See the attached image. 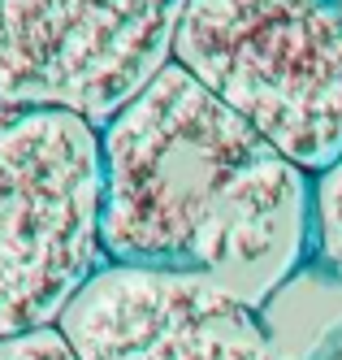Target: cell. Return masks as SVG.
<instances>
[{"mask_svg":"<svg viewBox=\"0 0 342 360\" xmlns=\"http://www.w3.org/2000/svg\"><path fill=\"white\" fill-rule=\"evenodd\" d=\"M109 265L208 278L260 308L312 256V183L173 61L100 126Z\"/></svg>","mask_w":342,"mask_h":360,"instance_id":"1","label":"cell"},{"mask_svg":"<svg viewBox=\"0 0 342 360\" xmlns=\"http://www.w3.org/2000/svg\"><path fill=\"white\" fill-rule=\"evenodd\" d=\"M173 65L303 174L342 157V0H182Z\"/></svg>","mask_w":342,"mask_h":360,"instance_id":"2","label":"cell"},{"mask_svg":"<svg viewBox=\"0 0 342 360\" xmlns=\"http://www.w3.org/2000/svg\"><path fill=\"white\" fill-rule=\"evenodd\" d=\"M91 122L0 100V339L57 326L104 265Z\"/></svg>","mask_w":342,"mask_h":360,"instance_id":"3","label":"cell"},{"mask_svg":"<svg viewBox=\"0 0 342 360\" xmlns=\"http://www.w3.org/2000/svg\"><path fill=\"white\" fill-rule=\"evenodd\" d=\"M182 0H0V100L109 126L173 61Z\"/></svg>","mask_w":342,"mask_h":360,"instance_id":"4","label":"cell"},{"mask_svg":"<svg viewBox=\"0 0 342 360\" xmlns=\"http://www.w3.org/2000/svg\"><path fill=\"white\" fill-rule=\"evenodd\" d=\"M57 334L74 360H286L260 308L191 274L104 261Z\"/></svg>","mask_w":342,"mask_h":360,"instance_id":"5","label":"cell"},{"mask_svg":"<svg viewBox=\"0 0 342 360\" xmlns=\"http://www.w3.org/2000/svg\"><path fill=\"white\" fill-rule=\"evenodd\" d=\"M312 256L342 278V157L312 183Z\"/></svg>","mask_w":342,"mask_h":360,"instance_id":"6","label":"cell"},{"mask_svg":"<svg viewBox=\"0 0 342 360\" xmlns=\"http://www.w3.org/2000/svg\"><path fill=\"white\" fill-rule=\"evenodd\" d=\"M0 360H74V352L65 347L57 326H48V330H31V334L0 339Z\"/></svg>","mask_w":342,"mask_h":360,"instance_id":"7","label":"cell"}]
</instances>
